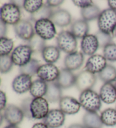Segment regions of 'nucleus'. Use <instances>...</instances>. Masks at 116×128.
I'll return each instance as SVG.
<instances>
[{"label":"nucleus","mask_w":116,"mask_h":128,"mask_svg":"<svg viewBox=\"0 0 116 128\" xmlns=\"http://www.w3.org/2000/svg\"><path fill=\"white\" fill-rule=\"evenodd\" d=\"M49 111V103L45 98H33L31 103V112L33 119L43 120Z\"/></svg>","instance_id":"0eeeda50"},{"label":"nucleus","mask_w":116,"mask_h":128,"mask_svg":"<svg viewBox=\"0 0 116 128\" xmlns=\"http://www.w3.org/2000/svg\"><path fill=\"white\" fill-rule=\"evenodd\" d=\"M99 96L106 104H112L116 101V87L111 83H104L100 88Z\"/></svg>","instance_id":"6ab92c4d"},{"label":"nucleus","mask_w":116,"mask_h":128,"mask_svg":"<svg viewBox=\"0 0 116 128\" xmlns=\"http://www.w3.org/2000/svg\"><path fill=\"white\" fill-rule=\"evenodd\" d=\"M62 98V89L55 82H48L45 98L48 102H59Z\"/></svg>","instance_id":"4be33fe9"},{"label":"nucleus","mask_w":116,"mask_h":128,"mask_svg":"<svg viewBox=\"0 0 116 128\" xmlns=\"http://www.w3.org/2000/svg\"><path fill=\"white\" fill-rule=\"evenodd\" d=\"M65 114L60 109L49 110L47 115L43 119V122L49 128H59L64 125Z\"/></svg>","instance_id":"f8f14e48"},{"label":"nucleus","mask_w":116,"mask_h":128,"mask_svg":"<svg viewBox=\"0 0 116 128\" xmlns=\"http://www.w3.org/2000/svg\"><path fill=\"white\" fill-rule=\"evenodd\" d=\"M103 55L107 60L116 62V44L112 42L104 47Z\"/></svg>","instance_id":"f704fd0d"},{"label":"nucleus","mask_w":116,"mask_h":128,"mask_svg":"<svg viewBox=\"0 0 116 128\" xmlns=\"http://www.w3.org/2000/svg\"><path fill=\"white\" fill-rule=\"evenodd\" d=\"M108 3L110 8L114 10H116V1L109 0V1H108Z\"/></svg>","instance_id":"c03bdc74"},{"label":"nucleus","mask_w":116,"mask_h":128,"mask_svg":"<svg viewBox=\"0 0 116 128\" xmlns=\"http://www.w3.org/2000/svg\"><path fill=\"white\" fill-rule=\"evenodd\" d=\"M100 118L103 125L114 126L116 125V110L109 108L104 110L100 114Z\"/></svg>","instance_id":"c85d7f7f"},{"label":"nucleus","mask_w":116,"mask_h":128,"mask_svg":"<svg viewBox=\"0 0 116 128\" xmlns=\"http://www.w3.org/2000/svg\"><path fill=\"white\" fill-rule=\"evenodd\" d=\"M73 2L75 5L81 8H83L92 5L93 4L92 1L90 0H74Z\"/></svg>","instance_id":"4c0bfd02"},{"label":"nucleus","mask_w":116,"mask_h":128,"mask_svg":"<svg viewBox=\"0 0 116 128\" xmlns=\"http://www.w3.org/2000/svg\"><path fill=\"white\" fill-rule=\"evenodd\" d=\"M81 46L83 54L90 56L94 55L99 48V42L95 34H87L83 37Z\"/></svg>","instance_id":"f3484780"},{"label":"nucleus","mask_w":116,"mask_h":128,"mask_svg":"<svg viewBox=\"0 0 116 128\" xmlns=\"http://www.w3.org/2000/svg\"><path fill=\"white\" fill-rule=\"evenodd\" d=\"M50 20L55 25L60 27H65L71 22V16L69 12L64 9L53 12Z\"/></svg>","instance_id":"aec40b11"},{"label":"nucleus","mask_w":116,"mask_h":128,"mask_svg":"<svg viewBox=\"0 0 116 128\" xmlns=\"http://www.w3.org/2000/svg\"><path fill=\"white\" fill-rule=\"evenodd\" d=\"M14 30L17 36L24 41H28L35 34L32 23L27 20H21L14 26Z\"/></svg>","instance_id":"9d476101"},{"label":"nucleus","mask_w":116,"mask_h":128,"mask_svg":"<svg viewBox=\"0 0 116 128\" xmlns=\"http://www.w3.org/2000/svg\"><path fill=\"white\" fill-rule=\"evenodd\" d=\"M4 128H19V127L18 125H11L9 124L8 126H6V127H5Z\"/></svg>","instance_id":"49530a36"},{"label":"nucleus","mask_w":116,"mask_h":128,"mask_svg":"<svg viewBox=\"0 0 116 128\" xmlns=\"http://www.w3.org/2000/svg\"><path fill=\"white\" fill-rule=\"evenodd\" d=\"M96 82V76L95 74L85 70L81 72L76 76L75 86L82 92L88 90H91Z\"/></svg>","instance_id":"6e6552de"},{"label":"nucleus","mask_w":116,"mask_h":128,"mask_svg":"<svg viewBox=\"0 0 116 128\" xmlns=\"http://www.w3.org/2000/svg\"><path fill=\"white\" fill-rule=\"evenodd\" d=\"M3 115L6 122L16 125L22 122L24 117L21 108L14 104L8 105L4 110Z\"/></svg>","instance_id":"9b49d317"},{"label":"nucleus","mask_w":116,"mask_h":128,"mask_svg":"<svg viewBox=\"0 0 116 128\" xmlns=\"http://www.w3.org/2000/svg\"><path fill=\"white\" fill-rule=\"evenodd\" d=\"M83 54L77 51L67 55L64 60L65 68L71 71L79 69L83 65Z\"/></svg>","instance_id":"a211bd4d"},{"label":"nucleus","mask_w":116,"mask_h":128,"mask_svg":"<svg viewBox=\"0 0 116 128\" xmlns=\"http://www.w3.org/2000/svg\"><path fill=\"white\" fill-rule=\"evenodd\" d=\"M32 99L33 98H30V97H28V98H26L23 99L22 102L21 107H20L21 108L22 112H23L24 117L30 119V120L33 119L31 112V103Z\"/></svg>","instance_id":"e433bc0d"},{"label":"nucleus","mask_w":116,"mask_h":128,"mask_svg":"<svg viewBox=\"0 0 116 128\" xmlns=\"http://www.w3.org/2000/svg\"><path fill=\"white\" fill-rule=\"evenodd\" d=\"M99 78L104 83H111L116 81V68L111 64L106 67L98 74Z\"/></svg>","instance_id":"a878e982"},{"label":"nucleus","mask_w":116,"mask_h":128,"mask_svg":"<svg viewBox=\"0 0 116 128\" xmlns=\"http://www.w3.org/2000/svg\"><path fill=\"white\" fill-rule=\"evenodd\" d=\"M59 74L60 70L56 66L53 64L46 63L40 66L37 72V76L40 79L48 83L56 81Z\"/></svg>","instance_id":"1a4fd4ad"},{"label":"nucleus","mask_w":116,"mask_h":128,"mask_svg":"<svg viewBox=\"0 0 116 128\" xmlns=\"http://www.w3.org/2000/svg\"><path fill=\"white\" fill-rule=\"evenodd\" d=\"M64 1L62 0H54V1H52V0H48V1H46V4L48 6H49L51 8H54V7H57V6H59L64 3Z\"/></svg>","instance_id":"ea45409f"},{"label":"nucleus","mask_w":116,"mask_h":128,"mask_svg":"<svg viewBox=\"0 0 116 128\" xmlns=\"http://www.w3.org/2000/svg\"><path fill=\"white\" fill-rule=\"evenodd\" d=\"M14 63L9 55L0 56V71L1 74H7L12 69Z\"/></svg>","instance_id":"72a5a7b5"},{"label":"nucleus","mask_w":116,"mask_h":128,"mask_svg":"<svg viewBox=\"0 0 116 128\" xmlns=\"http://www.w3.org/2000/svg\"><path fill=\"white\" fill-rule=\"evenodd\" d=\"M33 52L28 45H21L13 51L11 58L14 64L22 67L30 62Z\"/></svg>","instance_id":"423d86ee"},{"label":"nucleus","mask_w":116,"mask_h":128,"mask_svg":"<svg viewBox=\"0 0 116 128\" xmlns=\"http://www.w3.org/2000/svg\"><path fill=\"white\" fill-rule=\"evenodd\" d=\"M68 128H86L83 124H73L70 125Z\"/></svg>","instance_id":"a18cd8bd"},{"label":"nucleus","mask_w":116,"mask_h":128,"mask_svg":"<svg viewBox=\"0 0 116 128\" xmlns=\"http://www.w3.org/2000/svg\"><path fill=\"white\" fill-rule=\"evenodd\" d=\"M115 110H116V107H115Z\"/></svg>","instance_id":"8fccbe9b"},{"label":"nucleus","mask_w":116,"mask_h":128,"mask_svg":"<svg viewBox=\"0 0 116 128\" xmlns=\"http://www.w3.org/2000/svg\"><path fill=\"white\" fill-rule=\"evenodd\" d=\"M14 48V42L6 37L0 38V56H8Z\"/></svg>","instance_id":"2f4dec72"},{"label":"nucleus","mask_w":116,"mask_h":128,"mask_svg":"<svg viewBox=\"0 0 116 128\" xmlns=\"http://www.w3.org/2000/svg\"><path fill=\"white\" fill-rule=\"evenodd\" d=\"M39 62L35 59L32 58L26 64L19 67V72L21 74L29 75L31 77L37 74L38 68L40 67Z\"/></svg>","instance_id":"c756f323"},{"label":"nucleus","mask_w":116,"mask_h":128,"mask_svg":"<svg viewBox=\"0 0 116 128\" xmlns=\"http://www.w3.org/2000/svg\"><path fill=\"white\" fill-rule=\"evenodd\" d=\"M101 12L99 8L95 4L82 8L81 11L82 18L87 22L97 19Z\"/></svg>","instance_id":"bb28decb"},{"label":"nucleus","mask_w":116,"mask_h":128,"mask_svg":"<svg viewBox=\"0 0 116 128\" xmlns=\"http://www.w3.org/2000/svg\"><path fill=\"white\" fill-rule=\"evenodd\" d=\"M57 45L60 50L68 54L76 52L77 48V38L70 31L62 30L57 37Z\"/></svg>","instance_id":"7ed1b4c3"},{"label":"nucleus","mask_w":116,"mask_h":128,"mask_svg":"<svg viewBox=\"0 0 116 128\" xmlns=\"http://www.w3.org/2000/svg\"><path fill=\"white\" fill-rule=\"evenodd\" d=\"M76 76L71 70L62 68L60 70L59 76L55 82L62 89H66L75 85Z\"/></svg>","instance_id":"dca6fc26"},{"label":"nucleus","mask_w":116,"mask_h":128,"mask_svg":"<svg viewBox=\"0 0 116 128\" xmlns=\"http://www.w3.org/2000/svg\"><path fill=\"white\" fill-rule=\"evenodd\" d=\"M6 33H7L6 24L1 20V23H0V34H1V37H5Z\"/></svg>","instance_id":"a19ab883"},{"label":"nucleus","mask_w":116,"mask_h":128,"mask_svg":"<svg viewBox=\"0 0 116 128\" xmlns=\"http://www.w3.org/2000/svg\"><path fill=\"white\" fill-rule=\"evenodd\" d=\"M53 13V11L52 8L46 4H44L39 10L31 15V19L35 22L41 19H50Z\"/></svg>","instance_id":"cd10ccee"},{"label":"nucleus","mask_w":116,"mask_h":128,"mask_svg":"<svg viewBox=\"0 0 116 128\" xmlns=\"http://www.w3.org/2000/svg\"><path fill=\"white\" fill-rule=\"evenodd\" d=\"M1 20L6 24L14 26L21 20V9L12 3L5 4L1 6Z\"/></svg>","instance_id":"20e7f679"},{"label":"nucleus","mask_w":116,"mask_h":128,"mask_svg":"<svg viewBox=\"0 0 116 128\" xmlns=\"http://www.w3.org/2000/svg\"><path fill=\"white\" fill-rule=\"evenodd\" d=\"M79 102L87 112H97L101 107V99L99 94L92 89L81 92Z\"/></svg>","instance_id":"f257e3e1"},{"label":"nucleus","mask_w":116,"mask_h":128,"mask_svg":"<svg viewBox=\"0 0 116 128\" xmlns=\"http://www.w3.org/2000/svg\"><path fill=\"white\" fill-rule=\"evenodd\" d=\"M106 59L99 54H94L90 56L86 62L85 68L93 74H99L106 67Z\"/></svg>","instance_id":"2eb2a0df"},{"label":"nucleus","mask_w":116,"mask_h":128,"mask_svg":"<svg viewBox=\"0 0 116 128\" xmlns=\"http://www.w3.org/2000/svg\"><path fill=\"white\" fill-rule=\"evenodd\" d=\"M99 42V48H104L108 44L112 43L113 37L111 34H106L100 30L97 31L95 34Z\"/></svg>","instance_id":"c9c22d12"},{"label":"nucleus","mask_w":116,"mask_h":128,"mask_svg":"<svg viewBox=\"0 0 116 128\" xmlns=\"http://www.w3.org/2000/svg\"><path fill=\"white\" fill-rule=\"evenodd\" d=\"M6 103H7V98L5 92L1 91L0 92V110L1 111L5 110L7 106Z\"/></svg>","instance_id":"58836bf2"},{"label":"nucleus","mask_w":116,"mask_h":128,"mask_svg":"<svg viewBox=\"0 0 116 128\" xmlns=\"http://www.w3.org/2000/svg\"><path fill=\"white\" fill-rule=\"evenodd\" d=\"M55 24L50 19H41L35 22V34L44 40H49L56 34Z\"/></svg>","instance_id":"39448f33"},{"label":"nucleus","mask_w":116,"mask_h":128,"mask_svg":"<svg viewBox=\"0 0 116 128\" xmlns=\"http://www.w3.org/2000/svg\"><path fill=\"white\" fill-rule=\"evenodd\" d=\"M28 42V45L30 46L33 53H41L44 48L46 47L45 40L35 34L32 38Z\"/></svg>","instance_id":"7c9ffc66"},{"label":"nucleus","mask_w":116,"mask_h":128,"mask_svg":"<svg viewBox=\"0 0 116 128\" xmlns=\"http://www.w3.org/2000/svg\"><path fill=\"white\" fill-rule=\"evenodd\" d=\"M43 5L42 0H25L24 1L23 8L27 12L32 14L39 10Z\"/></svg>","instance_id":"473e14b6"},{"label":"nucleus","mask_w":116,"mask_h":128,"mask_svg":"<svg viewBox=\"0 0 116 128\" xmlns=\"http://www.w3.org/2000/svg\"><path fill=\"white\" fill-rule=\"evenodd\" d=\"M97 26L100 31L113 34L116 30V10L109 8L102 11L97 18Z\"/></svg>","instance_id":"f03ea898"},{"label":"nucleus","mask_w":116,"mask_h":128,"mask_svg":"<svg viewBox=\"0 0 116 128\" xmlns=\"http://www.w3.org/2000/svg\"><path fill=\"white\" fill-rule=\"evenodd\" d=\"M32 83V77L29 75L20 74L13 80L12 88L13 90L17 93L24 94L30 91Z\"/></svg>","instance_id":"4468645a"},{"label":"nucleus","mask_w":116,"mask_h":128,"mask_svg":"<svg viewBox=\"0 0 116 128\" xmlns=\"http://www.w3.org/2000/svg\"><path fill=\"white\" fill-rule=\"evenodd\" d=\"M83 125L86 128H102L103 124L97 112H86L83 117Z\"/></svg>","instance_id":"5701e85b"},{"label":"nucleus","mask_w":116,"mask_h":128,"mask_svg":"<svg viewBox=\"0 0 116 128\" xmlns=\"http://www.w3.org/2000/svg\"><path fill=\"white\" fill-rule=\"evenodd\" d=\"M114 36H115V37H116V30H115V32H114Z\"/></svg>","instance_id":"de8ad7c7"},{"label":"nucleus","mask_w":116,"mask_h":128,"mask_svg":"<svg viewBox=\"0 0 116 128\" xmlns=\"http://www.w3.org/2000/svg\"><path fill=\"white\" fill-rule=\"evenodd\" d=\"M32 128H49L44 122H37L32 126Z\"/></svg>","instance_id":"79ce46f5"},{"label":"nucleus","mask_w":116,"mask_h":128,"mask_svg":"<svg viewBox=\"0 0 116 128\" xmlns=\"http://www.w3.org/2000/svg\"><path fill=\"white\" fill-rule=\"evenodd\" d=\"M24 1H11L10 3L14 4L15 5L17 6L20 8H23L24 5Z\"/></svg>","instance_id":"37998d69"},{"label":"nucleus","mask_w":116,"mask_h":128,"mask_svg":"<svg viewBox=\"0 0 116 128\" xmlns=\"http://www.w3.org/2000/svg\"><path fill=\"white\" fill-rule=\"evenodd\" d=\"M115 87H116V81H115Z\"/></svg>","instance_id":"09e8293b"},{"label":"nucleus","mask_w":116,"mask_h":128,"mask_svg":"<svg viewBox=\"0 0 116 128\" xmlns=\"http://www.w3.org/2000/svg\"><path fill=\"white\" fill-rule=\"evenodd\" d=\"M70 32L77 38H83L88 34L90 30L88 22L79 19L74 22L71 26Z\"/></svg>","instance_id":"412c9836"},{"label":"nucleus","mask_w":116,"mask_h":128,"mask_svg":"<svg viewBox=\"0 0 116 128\" xmlns=\"http://www.w3.org/2000/svg\"><path fill=\"white\" fill-rule=\"evenodd\" d=\"M41 55L44 61L47 63L53 64L59 59L60 51L56 46H48L44 48Z\"/></svg>","instance_id":"393cba45"},{"label":"nucleus","mask_w":116,"mask_h":128,"mask_svg":"<svg viewBox=\"0 0 116 128\" xmlns=\"http://www.w3.org/2000/svg\"><path fill=\"white\" fill-rule=\"evenodd\" d=\"M47 87V82L40 78L37 79L32 82L30 89V92L33 98H41L45 96Z\"/></svg>","instance_id":"b1692460"},{"label":"nucleus","mask_w":116,"mask_h":128,"mask_svg":"<svg viewBox=\"0 0 116 128\" xmlns=\"http://www.w3.org/2000/svg\"><path fill=\"white\" fill-rule=\"evenodd\" d=\"M60 110L66 114H74L80 110L81 105L79 102L73 97L62 96L59 102Z\"/></svg>","instance_id":"ddd939ff"}]
</instances>
